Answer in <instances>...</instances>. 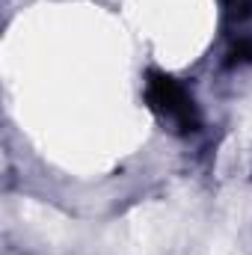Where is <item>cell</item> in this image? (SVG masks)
<instances>
[{
	"instance_id": "1",
	"label": "cell",
	"mask_w": 252,
	"mask_h": 255,
	"mask_svg": "<svg viewBox=\"0 0 252 255\" xmlns=\"http://www.w3.org/2000/svg\"><path fill=\"white\" fill-rule=\"evenodd\" d=\"M145 101L151 107V113L175 133H193L199 130V110H196V101L187 89L163 74V71H148V80H145Z\"/></svg>"
},
{
	"instance_id": "2",
	"label": "cell",
	"mask_w": 252,
	"mask_h": 255,
	"mask_svg": "<svg viewBox=\"0 0 252 255\" xmlns=\"http://www.w3.org/2000/svg\"><path fill=\"white\" fill-rule=\"evenodd\" d=\"M223 15L232 27V36H238V30L252 18V0H223Z\"/></svg>"
}]
</instances>
